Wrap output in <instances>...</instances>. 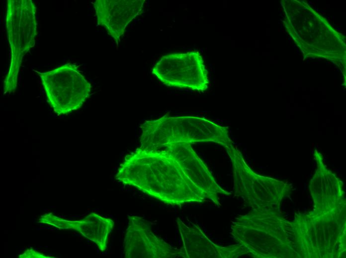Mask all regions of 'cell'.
Returning a JSON list of instances; mask_svg holds the SVG:
<instances>
[{
    "instance_id": "cell-7",
    "label": "cell",
    "mask_w": 346,
    "mask_h": 258,
    "mask_svg": "<svg viewBox=\"0 0 346 258\" xmlns=\"http://www.w3.org/2000/svg\"><path fill=\"white\" fill-rule=\"evenodd\" d=\"M47 102L58 115L79 109L88 98L91 84L75 64L67 63L53 70L39 72Z\"/></svg>"
},
{
    "instance_id": "cell-11",
    "label": "cell",
    "mask_w": 346,
    "mask_h": 258,
    "mask_svg": "<svg viewBox=\"0 0 346 258\" xmlns=\"http://www.w3.org/2000/svg\"><path fill=\"white\" fill-rule=\"evenodd\" d=\"M145 0H96L97 24L104 27L118 46L128 24L143 11Z\"/></svg>"
},
{
    "instance_id": "cell-9",
    "label": "cell",
    "mask_w": 346,
    "mask_h": 258,
    "mask_svg": "<svg viewBox=\"0 0 346 258\" xmlns=\"http://www.w3.org/2000/svg\"><path fill=\"white\" fill-rule=\"evenodd\" d=\"M123 248L126 258H185L181 248H174L156 236L151 223L135 215L128 217Z\"/></svg>"
},
{
    "instance_id": "cell-4",
    "label": "cell",
    "mask_w": 346,
    "mask_h": 258,
    "mask_svg": "<svg viewBox=\"0 0 346 258\" xmlns=\"http://www.w3.org/2000/svg\"><path fill=\"white\" fill-rule=\"evenodd\" d=\"M345 208L296 216L292 223L295 253L303 258H337L346 249Z\"/></svg>"
},
{
    "instance_id": "cell-13",
    "label": "cell",
    "mask_w": 346,
    "mask_h": 258,
    "mask_svg": "<svg viewBox=\"0 0 346 258\" xmlns=\"http://www.w3.org/2000/svg\"><path fill=\"white\" fill-rule=\"evenodd\" d=\"M318 170L310 184V193L314 202V211L327 213L345 208L344 192L341 180L323 166H320Z\"/></svg>"
},
{
    "instance_id": "cell-3",
    "label": "cell",
    "mask_w": 346,
    "mask_h": 258,
    "mask_svg": "<svg viewBox=\"0 0 346 258\" xmlns=\"http://www.w3.org/2000/svg\"><path fill=\"white\" fill-rule=\"evenodd\" d=\"M141 129L140 147L151 150H160L174 142H213L224 147L232 142L227 127L197 117L165 115L146 121Z\"/></svg>"
},
{
    "instance_id": "cell-5",
    "label": "cell",
    "mask_w": 346,
    "mask_h": 258,
    "mask_svg": "<svg viewBox=\"0 0 346 258\" xmlns=\"http://www.w3.org/2000/svg\"><path fill=\"white\" fill-rule=\"evenodd\" d=\"M36 14V7L31 0H7L5 24L11 56L3 81L4 94L16 88L23 57L35 45L37 34Z\"/></svg>"
},
{
    "instance_id": "cell-1",
    "label": "cell",
    "mask_w": 346,
    "mask_h": 258,
    "mask_svg": "<svg viewBox=\"0 0 346 258\" xmlns=\"http://www.w3.org/2000/svg\"><path fill=\"white\" fill-rule=\"evenodd\" d=\"M115 179L173 205L209 200L190 179L167 147L157 150L137 148L126 156Z\"/></svg>"
},
{
    "instance_id": "cell-10",
    "label": "cell",
    "mask_w": 346,
    "mask_h": 258,
    "mask_svg": "<svg viewBox=\"0 0 346 258\" xmlns=\"http://www.w3.org/2000/svg\"><path fill=\"white\" fill-rule=\"evenodd\" d=\"M168 147L178 160L190 179L218 206L221 205L219 194L229 195L216 182L203 161L199 158L188 142H174Z\"/></svg>"
},
{
    "instance_id": "cell-6",
    "label": "cell",
    "mask_w": 346,
    "mask_h": 258,
    "mask_svg": "<svg viewBox=\"0 0 346 258\" xmlns=\"http://www.w3.org/2000/svg\"><path fill=\"white\" fill-rule=\"evenodd\" d=\"M231 158L234 192L254 210H277L283 198L290 192L286 184L260 176L245 162L233 142L224 147Z\"/></svg>"
},
{
    "instance_id": "cell-8",
    "label": "cell",
    "mask_w": 346,
    "mask_h": 258,
    "mask_svg": "<svg viewBox=\"0 0 346 258\" xmlns=\"http://www.w3.org/2000/svg\"><path fill=\"white\" fill-rule=\"evenodd\" d=\"M152 72L169 86L204 92L209 84L208 71L202 56L196 51L163 56Z\"/></svg>"
},
{
    "instance_id": "cell-14",
    "label": "cell",
    "mask_w": 346,
    "mask_h": 258,
    "mask_svg": "<svg viewBox=\"0 0 346 258\" xmlns=\"http://www.w3.org/2000/svg\"><path fill=\"white\" fill-rule=\"evenodd\" d=\"M71 222V227L95 243L101 251L106 249L108 235L114 224L112 220L91 213L81 220Z\"/></svg>"
},
{
    "instance_id": "cell-12",
    "label": "cell",
    "mask_w": 346,
    "mask_h": 258,
    "mask_svg": "<svg viewBox=\"0 0 346 258\" xmlns=\"http://www.w3.org/2000/svg\"><path fill=\"white\" fill-rule=\"evenodd\" d=\"M176 223L185 258H234L247 254L239 244L227 247L215 244L194 224L187 226L179 218Z\"/></svg>"
},
{
    "instance_id": "cell-2",
    "label": "cell",
    "mask_w": 346,
    "mask_h": 258,
    "mask_svg": "<svg viewBox=\"0 0 346 258\" xmlns=\"http://www.w3.org/2000/svg\"><path fill=\"white\" fill-rule=\"evenodd\" d=\"M231 234L246 252L257 258H284L295 253L292 223L277 210H254L240 216Z\"/></svg>"
}]
</instances>
